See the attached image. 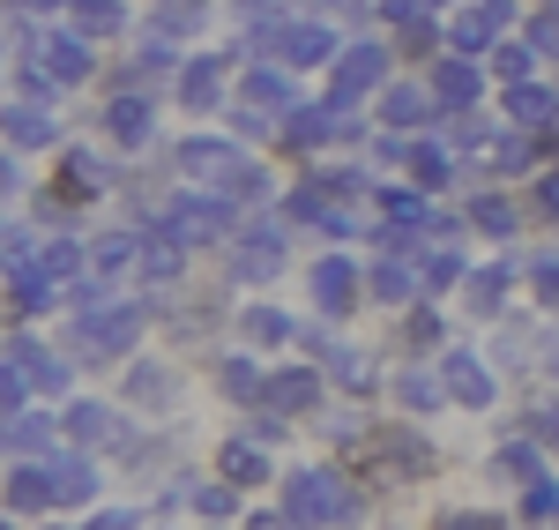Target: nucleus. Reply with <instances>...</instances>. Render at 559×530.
I'll return each instance as SVG.
<instances>
[{"mask_svg": "<svg viewBox=\"0 0 559 530\" xmlns=\"http://www.w3.org/2000/svg\"><path fill=\"white\" fill-rule=\"evenodd\" d=\"M83 23H90V31H112V23H120V8H112V0H83Z\"/></svg>", "mask_w": 559, "mask_h": 530, "instance_id": "1", "label": "nucleus"}]
</instances>
